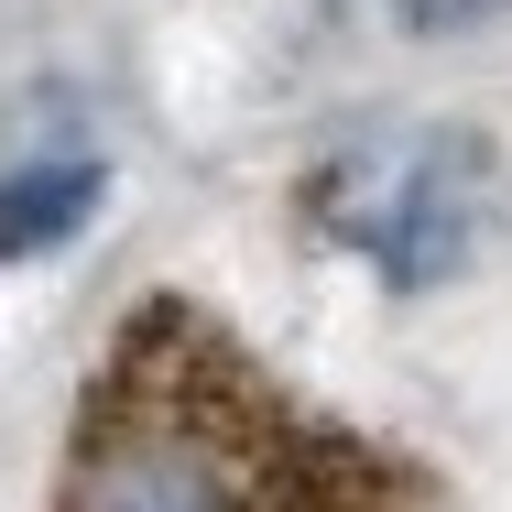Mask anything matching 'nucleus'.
<instances>
[{
    "label": "nucleus",
    "instance_id": "nucleus-1",
    "mask_svg": "<svg viewBox=\"0 0 512 512\" xmlns=\"http://www.w3.org/2000/svg\"><path fill=\"white\" fill-rule=\"evenodd\" d=\"M55 512H393V469L316 425L218 316L153 295L88 371Z\"/></svg>",
    "mask_w": 512,
    "mask_h": 512
},
{
    "label": "nucleus",
    "instance_id": "nucleus-2",
    "mask_svg": "<svg viewBox=\"0 0 512 512\" xmlns=\"http://www.w3.org/2000/svg\"><path fill=\"white\" fill-rule=\"evenodd\" d=\"M327 229L338 240H360L393 284H436V273H458V251H469V186H458V153H349V164H327Z\"/></svg>",
    "mask_w": 512,
    "mask_h": 512
},
{
    "label": "nucleus",
    "instance_id": "nucleus-3",
    "mask_svg": "<svg viewBox=\"0 0 512 512\" xmlns=\"http://www.w3.org/2000/svg\"><path fill=\"white\" fill-rule=\"evenodd\" d=\"M99 197H109L99 164H33V175H11V186H0V262H33V251L77 240Z\"/></svg>",
    "mask_w": 512,
    "mask_h": 512
}]
</instances>
